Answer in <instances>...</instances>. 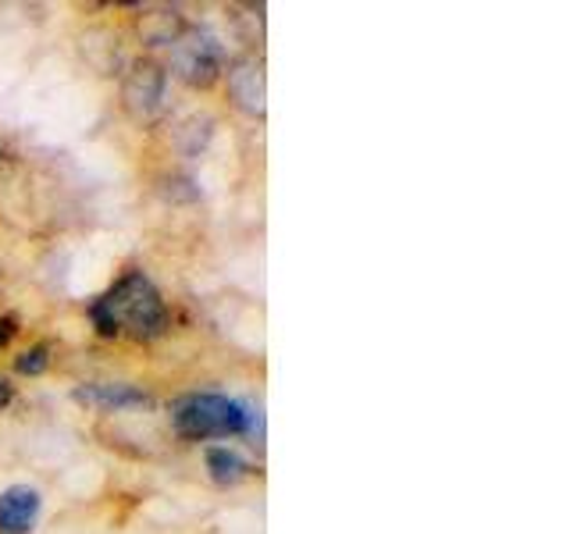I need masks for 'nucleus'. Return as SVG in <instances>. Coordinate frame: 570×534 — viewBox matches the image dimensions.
<instances>
[{
	"mask_svg": "<svg viewBox=\"0 0 570 534\" xmlns=\"http://www.w3.org/2000/svg\"><path fill=\"white\" fill-rule=\"evenodd\" d=\"M89 317H94L100 335H132V338H154L168 325L165 299H160L157 285L142 271L121 275L89 307Z\"/></svg>",
	"mask_w": 570,
	"mask_h": 534,
	"instance_id": "1",
	"label": "nucleus"
},
{
	"mask_svg": "<svg viewBox=\"0 0 570 534\" xmlns=\"http://www.w3.org/2000/svg\"><path fill=\"white\" fill-rule=\"evenodd\" d=\"M175 432L193 442H207V438H232L249 432V409L228 396H186L175 406Z\"/></svg>",
	"mask_w": 570,
	"mask_h": 534,
	"instance_id": "2",
	"label": "nucleus"
},
{
	"mask_svg": "<svg viewBox=\"0 0 570 534\" xmlns=\"http://www.w3.org/2000/svg\"><path fill=\"white\" fill-rule=\"evenodd\" d=\"M171 71L183 82L207 89L222 76V47L204 29H183L171 40Z\"/></svg>",
	"mask_w": 570,
	"mask_h": 534,
	"instance_id": "3",
	"label": "nucleus"
},
{
	"mask_svg": "<svg viewBox=\"0 0 570 534\" xmlns=\"http://www.w3.org/2000/svg\"><path fill=\"white\" fill-rule=\"evenodd\" d=\"M165 68L154 65V61H139L132 71H129V79H125L121 86V100H125V111H129L136 121H147L157 115V107L160 100H165Z\"/></svg>",
	"mask_w": 570,
	"mask_h": 534,
	"instance_id": "4",
	"label": "nucleus"
},
{
	"mask_svg": "<svg viewBox=\"0 0 570 534\" xmlns=\"http://www.w3.org/2000/svg\"><path fill=\"white\" fill-rule=\"evenodd\" d=\"M43 498L29 485H11L0 492V534H32Z\"/></svg>",
	"mask_w": 570,
	"mask_h": 534,
	"instance_id": "5",
	"label": "nucleus"
},
{
	"mask_svg": "<svg viewBox=\"0 0 570 534\" xmlns=\"http://www.w3.org/2000/svg\"><path fill=\"white\" fill-rule=\"evenodd\" d=\"M228 89L232 100H236L246 115L264 118L267 103H264V68L257 61H239L236 68L228 71Z\"/></svg>",
	"mask_w": 570,
	"mask_h": 534,
	"instance_id": "6",
	"label": "nucleus"
},
{
	"mask_svg": "<svg viewBox=\"0 0 570 534\" xmlns=\"http://www.w3.org/2000/svg\"><path fill=\"white\" fill-rule=\"evenodd\" d=\"M79 403L100 406V409H125V406H147L150 396L132 385H86L76 392Z\"/></svg>",
	"mask_w": 570,
	"mask_h": 534,
	"instance_id": "7",
	"label": "nucleus"
},
{
	"mask_svg": "<svg viewBox=\"0 0 570 534\" xmlns=\"http://www.w3.org/2000/svg\"><path fill=\"white\" fill-rule=\"evenodd\" d=\"M207 471L218 485H236L249 474V467L232 449H207Z\"/></svg>",
	"mask_w": 570,
	"mask_h": 534,
	"instance_id": "8",
	"label": "nucleus"
},
{
	"mask_svg": "<svg viewBox=\"0 0 570 534\" xmlns=\"http://www.w3.org/2000/svg\"><path fill=\"white\" fill-rule=\"evenodd\" d=\"M22 374H43L47 370V346H32L26 349L22 356H18V364H14Z\"/></svg>",
	"mask_w": 570,
	"mask_h": 534,
	"instance_id": "9",
	"label": "nucleus"
},
{
	"mask_svg": "<svg viewBox=\"0 0 570 534\" xmlns=\"http://www.w3.org/2000/svg\"><path fill=\"white\" fill-rule=\"evenodd\" d=\"M11 335H14V320L4 317V320H0V346H8V343H11Z\"/></svg>",
	"mask_w": 570,
	"mask_h": 534,
	"instance_id": "10",
	"label": "nucleus"
},
{
	"mask_svg": "<svg viewBox=\"0 0 570 534\" xmlns=\"http://www.w3.org/2000/svg\"><path fill=\"white\" fill-rule=\"evenodd\" d=\"M11 399H14V388H11L4 378H0V406H8Z\"/></svg>",
	"mask_w": 570,
	"mask_h": 534,
	"instance_id": "11",
	"label": "nucleus"
}]
</instances>
